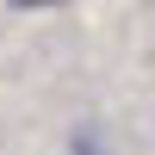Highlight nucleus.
<instances>
[{
  "mask_svg": "<svg viewBox=\"0 0 155 155\" xmlns=\"http://www.w3.org/2000/svg\"><path fill=\"white\" fill-rule=\"evenodd\" d=\"M68 155H106V137H99L93 124H81V130L68 137Z\"/></svg>",
  "mask_w": 155,
  "mask_h": 155,
  "instance_id": "nucleus-1",
  "label": "nucleus"
}]
</instances>
